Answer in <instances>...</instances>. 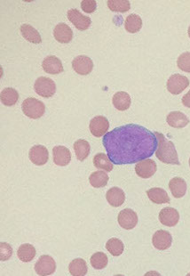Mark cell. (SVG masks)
I'll return each mask as SVG.
<instances>
[{
    "mask_svg": "<svg viewBox=\"0 0 190 276\" xmlns=\"http://www.w3.org/2000/svg\"><path fill=\"white\" fill-rule=\"evenodd\" d=\"M117 221L122 228L125 230H132L138 224V216L131 209H125L118 214Z\"/></svg>",
    "mask_w": 190,
    "mask_h": 276,
    "instance_id": "7",
    "label": "cell"
},
{
    "mask_svg": "<svg viewBox=\"0 0 190 276\" xmlns=\"http://www.w3.org/2000/svg\"><path fill=\"white\" fill-rule=\"evenodd\" d=\"M74 70L79 75H88L93 69L92 60L86 55L77 56L72 62Z\"/></svg>",
    "mask_w": 190,
    "mask_h": 276,
    "instance_id": "10",
    "label": "cell"
},
{
    "mask_svg": "<svg viewBox=\"0 0 190 276\" xmlns=\"http://www.w3.org/2000/svg\"><path fill=\"white\" fill-rule=\"evenodd\" d=\"M157 136V149L156 151V156L160 162L172 164V165H179V157L176 151L175 146L172 141L166 139L165 135L162 133L155 132Z\"/></svg>",
    "mask_w": 190,
    "mask_h": 276,
    "instance_id": "2",
    "label": "cell"
},
{
    "mask_svg": "<svg viewBox=\"0 0 190 276\" xmlns=\"http://www.w3.org/2000/svg\"><path fill=\"white\" fill-rule=\"evenodd\" d=\"M73 147L77 159L80 162H84V160L87 158L90 154V150H91L90 144L87 141L84 140V139L76 141Z\"/></svg>",
    "mask_w": 190,
    "mask_h": 276,
    "instance_id": "24",
    "label": "cell"
},
{
    "mask_svg": "<svg viewBox=\"0 0 190 276\" xmlns=\"http://www.w3.org/2000/svg\"><path fill=\"white\" fill-rule=\"evenodd\" d=\"M189 166H190V159H189Z\"/></svg>",
    "mask_w": 190,
    "mask_h": 276,
    "instance_id": "39",
    "label": "cell"
},
{
    "mask_svg": "<svg viewBox=\"0 0 190 276\" xmlns=\"http://www.w3.org/2000/svg\"><path fill=\"white\" fill-rule=\"evenodd\" d=\"M147 194L152 203H157V204L170 203V198L167 192L162 188H151L147 191Z\"/></svg>",
    "mask_w": 190,
    "mask_h": 276,
    "instance_id": "22",
    "label": "cell"
},
{
    "mask_svg": "<svg viewBox=\"0 0 190 276\" xmlns=\"http://www.w3.org/2000/svg\"><path fill=\"white\" fill-rule=\"evenodd\" d=\"M91 265L94 269L105 268L108 265V257L105 253L103 252H96L91 257Z\"/></svg>",
    "mask_w": 190,
    "mask_h": 276,
    "instance_id": "33",
    "label": "cell"
},
{
    "mask_svg": "<svg viewBox=\"0 0 190 276\" xmlns=\"http://www.w3.org/2000/svg\"><path fill=\"white\" fill-rule=\"evenodd\" d=\"M22 108L23 113L27 117L33 120L41 118L45 111L44 103L33 97H29L24 100L22 103Z\"/></svg>",
    "mask_w": 190,
    "mask_h": 276,
    "instance_id": "3",
    "label": "cell"
},
{
    "mask_svg": "<svg viewBox=\"0 0 190 276\" xmlns=\"http://www.w3.org/2000/svg\"><path fill=\"white\" fill-rule=\"evenodd\" d=\"M108 7L111 11L125 13L131 8V4L127 0H110L108 1Z\"/></svg>",
    "mask_w": 190,
    "mask_h": 276,
    "instance_id": "32",
    "label": "cell"
},
{
    "mask_svg": "<svg viewBox=\"0 0 190 276\" xmlns=\"http://www.w3.org/2000/svg\"><path fill=\"white\" fill-rule=\"evenodd\" d=\"M70 273L73 276H84L87 273L86 262L82 258H77L70 262L69 266Z\"/></svg>",
    "mask_w": 190,
    "mask_h": 276,
    "instance_id": "27",
    "label": "cell"
},
{
    "mask_svg": "<svg viewBox=\"0 0 190 276\" xmlns=\"http://www.w3.org/2000/svg\"><path fill=\"white\" fill-rule=\"evenodd\" d=\"M103 143L115 165H129L150 158L158 144L155 133L137 124L114 129L104 136Z\"/></svg>",
    "mask_w": 190,
    "mask_h": 276,
    "instance_id": "1",
    "label": "cell"
},
{
    "mask_svg": "<svg viewBox=\"0 0 190 276\" xmlns=\"http://www.w3.org/2000/svg\"><path fill=\"white\" fill-rule=\"evenodd\" d=\"M29 157L35 165L43 166L48 162L49 152L44 145H35L29 150Z\"/></svg>",
    "mask_w": 190,
    "mask_h": 276,
    "instance_id": "13",
    "label": "cell"
},
{
    "mask_svg": "<svg viewBox=\"0 0 190 276\" xmlns=\"http://www.w3.org/2000/svg\"><path fill=\"white\" fill-rule=\"evenodd\" d=\"M42 67L46 73L52 75H57L63 71L62 61L55 55H49L45 57L42 63Z\"/></svg>",
    "mask_w": 190,
    "mask_h": 276,
    "instance_id": "16",
    "label": "cell"
},
{
    "mask_svg": "<svg viewBox=\"0 0 190 276\" xmlns=\"http://www.w3.org/2000/svg\"><path fill=\"white\" fill-rule=\"evenodd\" d=\"M34 89L38 96L49 98L55 94L56 91V85L55 81L46 77H40L37 78L35 84Z\"/></svg>",
    "mask_w": 190,
    "mask_h": 276,
    "instance_id": "4",
    "label": "cell"
},
{
    "mask_svg": "<svg viewBox=\"0 0 190 276\" xmlns=\"http://www.w3.org/2000/svg\"><path fill=\"white\" fill-rule=\"evenodd\" d=\"M89 129L92 136L102 137L106 135L107 131L110 129V122L104 116H96L90 122Z\"/></svg>",
    "mask_w": 190,
    "mask_h": 276,
    "instance_id": "8",
    "label": "cell"
},
{
    "mask_svg": "<svg viewBox=\"0 0 190 276\" xmlns=\"http://www.w3.org/2000/svg\"><path fill=\"white\" fill-rule=\"evenodd\" d=\"M55 270H56V264H55V259L48 255L41 256L35 265V271L38 275H51L55 272Z\"/></svg>",
    "mask_w": 190,
    "mask_h": 276,
    "instance_id": "6",
    "label": "cell"
},
{
    "mask_svg": "<svg viewBox=\"0 0 190 276\" xmlns=\"http://www.w3.org/2000/svg\"><path fill=\"white\" fill-rule=\"evenodd\" d=\"M53 157H54V162L57 166L61 167H65V166L70 164L71 161V153L68 148L62 145L55 146L53 149Z\"/></svg>",
    "mask_w": 190,
    "mask_h": 276,
    "instance_id": "15",
    "label": "cell"
},
{
    "mask_svg": "<svg viewBox=\"0 0 190 276\" xmlns=\"http://www.w3.org/2000/svg\"><path fill=\"white\" fill-rule=\"evenodd\" d=\"M0 99L6 106H13L18 102L19 94L15 89L8 88L2 90L0 95Z\"/></svg>",
    "mask_w": 190,
    "mask_h": 276,
    "instance_id": "29",
    "label": "cell"
},
{
    "mask_svg": "<svg viewBox=\"0 0 190 276\" xmlns=\"http://www.w3.org/2000/svg\"><path fill=\"white\" fill-rule=\"evenodd\" d=\"M97 3L95 0H83L81 2V8L87 14H91L96 10Z\"/></svg>",
    "mask_w": 190,
    "mask_h": 276,
    "instance_id": "36",
    "label": "cell"
},
{
    "mask_svg": "<svg viewBox=\"0 0 190 276\" xmlns=\"http://www.w3.org/2000/svg\"><path fill=\"white\" fill-rule=\"evenodd\" d=\"M172 243V234L165 230H158L152 238L154 247L159 251L168 250Z\"/></svg>",
    "mask_w": 190,
    "mask_h": 276,
    "instance_id": "11",
    "label": "cell"
},
{
    "mask_svg": "<svg viewBox=\"0 0 190 276\" xmlns=\"http://www.w3.org/2000/svg\"><path fill=\"white\" fill-rule=\"evenodd\" d=\"M157 163L152 160H144L138 162L135 166V172L141 178H150L157 172Z\"/></svg>",
    "mask_w": 190,
    "mask_h": 276,
    "instance_id": "12",
    "label": "cell"
},
{
    "mask_svg": "<svg viewBox=\"0 0 190 276\" xmlns=\"http://www.w3.org/2000/svg\"><path fill=\"white\" fill-rule=\"evenodd\" d=\"M187 33H188V36H189L190 37V26L189 28H188V31H187Z\"/></svg>",
    "mask_w": 190,
    "mask_h": 276,
    "instance_id": "38",
    "label": "cell"
},
{
    "mask_svg": "<svg viewBox=\"0 0 190 276\" xmlns=\"http://www.w3.org/2000/svg\"><path fill=\"white\" fill-rule=\"evenodd\" d=\"M13 249L8 243H1L0 244V258L1 261H6L11 258Z\"/></svg>",
    "mask_w": 190,
    "mask_h": 276,
    "instance_id": "35",
    "label": "cell"
},
{
    "mask_svg": "<svg viewBox=\"0 0 190 276\" xmlns=\"http://www.w3.org/2000/svg\"><path fill=\"white\" fill-rule=\"evenodd\" d=\"M106 199L108 203H110V206L117 208L124 204L125 201V194L124 191L120 188L112 187L107 191Z\"/></svg>",
    "mask_w": 190,
    "mask_h": 276,
    "instance_id": "18",
    "label": "cell"
},
{
    "mask_svg": "<svg viewBox=\"0 0 190 276\" xmlns=\"http://www.w3.org/2000/svg\"><path fill=\"white\" fill-rule=\"evenodd\" d=\"M179 220V214L175 209L166 207L159 213V221L163 225L169 227L175 226Z\"/></svg>",
    "mask_w": 190,
    "mask_h": 276,
    "instance_id": "14",
    "label": "cell"
},
{
    "mask_svg": "<svg viewBox=\"0 0 190 276\" xmlns=\"http://www.w3.org/2000/svg\"><path fill=\"white\" fill-rule=\"evenodd\" d=\"M182 103L183 105H185L187 108H190V90L186 93L185 96H183Z\"/></svg>",
    "mask_w": 190,
    "mask_h": 276,
    "instance_id": "37",
    "label": "cell"
},
{
    "mask_svg": "<svg viewBox=\"0 0 190 276\" xmlns=\"http://www.w3.org/2000/svg\"><path fill=\"white\" fill-rule=\"evenodd\" d=\"M124 27L129 33H136L139 31L142 27V20L139 15L135 14L129 15L124 22Z\"/></svg>",
    "mask_w": 190,
    "mask_h": 276,
    "instance_id": "26",
    "label": "cell"
},
{
    "mask_svg": "<svg viewBox=\"0 0 190 276\" xmlns=\"http://www.w3.org/2000/svg\"><path fill=\"white\" fill-rule=\"evenodd\" d=\"M54 36L55 40L63 44L69 43L73 37V32L70 29V26L67 25L65 23H59L55 26L54 30Z\"/></svg>",
    "mask_w": 190,
    "mask_h": 276,
    "instance_id": "17",
    "label": "cell"
},
{
    "mask_svg": "<svg viewBox=\"0 0 190 276\" xmlns=\"http://www.w3.org/2000/svg\"><path fill=\"white\" fill-rule=\"evenodd\" d=\"M68 19L70 22H72L77 30H87L91 23V20L90 17L82 15L80 12L77 9H70L68 11Z\"/></svg>",
    "mask_w": 190,
    "mask_h": 276,
    "instance_id": "9",
    "label": "cell"
},
{
    "mask_svg": "<svg viewBox=\"0 0 190 276\" xmlns=\"http://www.w3.org/2000/svg\"><path fill=\"white\" fill-rule=\"evenodd\" d=\"M166 86H167V90L171 94L179 95L189 86V80L183 75L173 74L169 77Z\"/></svg>",
    "mask_w": 190,
    "mask_h": 276,
    "instance_id": "5",
    "label": "cell"
},
{
    "mask_svg": "<svg viewBox=\"0 0 190 276\" xmlns=\"http://www.w3.org/2000/svg\"><path fill=\"white\" fill-rule=\"evenodd\" d=\"M177 65L180 70L190 73V52H186L179 55Z\"/></svg>",
    "mask_w": 190,
    "mask_h": 276,
    "instance_id": "34",
    "label": "cell"
},
{
    "mask_svg": "<svg viewBox=\"0 0 190 276\" xmlns=\"http://www.w3.org/2000/svg\"><path fill=\"white\" fill-rule=\"evenodd\" d=\"M106 249L112 256L118 257L124 252V243H122V241L119 239L112 238V239L108 241L106 244Z\"/></svg>",
    "mask_w": 190,
    "mask_h": 276,
    "instance_id": "31",
    "label": "cell"
},
{
    "mask_svg": "<svg viewBox=\"0 0 190 276\" xmlns=\"http://www.w3.org/2000/svg\"><path fill=\"white\" fill-rule=\"evenodd\" d=\"M93 165L96 169L104 170L107 172H110L113 170V164L110 161L108 155L105 153H98L93 158Z\"/></svg>",
    "mask_w": 190,
    "mask_h": 276,
    "instance_id": "28",
    "label": "cell"
},
{
    "mask_svg": "<svg viewBox=\"0 0 190 276\" xmlns=\"http://www.w3.org/2000/svg\"><path fill=\"white\" fill-rule=\"evenodd\" d=\"M166 122L169 126L175 129H183L189 123V120L186 115L180 111H172L166 117Z\"/></svg>",
    "mask_w": 190,
    "mask_h": 276,
    "instance_id": "19",
    "label": "cell"
},
{
    "mask_svg": "<svg viewBox=\"0 0 190 276\" xmlns=\"http://www.w3.org/2000/svg\"><path fill=\"white\" fill-rule=\"evenodd\" d=\"M36 249L34 248L33 245L25 243L20 246L17 251V256L20 258V260L22 262H30L33 260L35 256H36Z\"/></svg>",
    "mask_w": 190,
    "mask_h": 276,
    "instance_id": "25",
    "label": "cell"
},
{
    "mask_svg": "<svg viewBox=\"0 0 190 276\" xmlns=\"http://www.w3.org/2000/svg\"><path fill=\"white\" fill-rule=\"evenodd\" d=\"M112 102H113L114 106L116 109L121 110V111H124V110H128L130 108L132 100H131V96H129L128 93L120 91V92L116 93L114 95Z\"/></svg>",
    "mask_w": 190,
    "mask_h": 276,
    "instance_id": "21",
    "label": "cell"
},
{
    "mask_svg": "<svg viewBox=\"0 0 190 276\" xmlns=\"http://www.w3.org/2000/svg\"><path fill=\"white\" fill-rule=\"evenodd\" d=\"M89 182L94 188H102L106 186L109 182V176L105 171H95L89 177Z\"/></svg>",
    "mask_w": 190,
    "mask_h": 276,
    "instance_id": "30",
    "label": "cell"
},
{
    "mask_svg": "<svg viewBox=\"0 0 190 276\" xmlns=\"http://www.w3.org/2000/svg\"><path fill=\"white\" fill-rule=\"evenodd\" d=\"M169 188L173 197L177 199L182 198L186 194V183L181 177H174L169 182Z\"/></svg>",
    "mask_w": 190,
    "mask_h": 276,
    "instance_id": "20",
    "label": "cell"
},
{
    "mask_svg": "<svg viewBox=\"0 0 190 276\" xmlns=\"http://www.w3.org/2000/svg\"><path fill=\"white\" fill-rule=\"evenodd\" d=\"M20 30L22 34V37L25 38L26 41H29L33 44H39L42 41L40 34L38 33L35 28L29 24H22L20 28Z\"/></svg>",
    "mask_w": 190,
    "mask_h": 276,
    "instance_id": "23",
    "label": "cell"
}]
</instances>
